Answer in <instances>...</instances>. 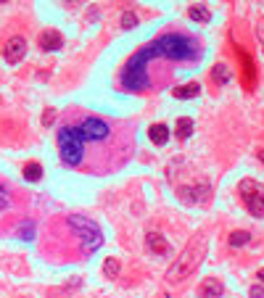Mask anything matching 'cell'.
Instances as JSON below:
<instances>
[{
	"instance_id": "cell-15",
	"label": "cell",
	"mask_w": 264,
	"mask_h": 298,
	"mask_svg": "<svg viewBox=\"0 0 264 298\" xmlns=\"http://www.w3.org/2000/svg\"><path fill=\"white\" fill-rule=\"evenodd\" d=\"M188 14H190L193 21H198V24H209V21H212V14H209V11H206L203 6H190Z\"/></svg>"
},
{
	"instance_id": "cell-4",
	"label": "cell",
	"mask_w": 264,
	"mask_h": 298,
	"mask_svg": "<svg viewBox=\"0 0 264 298\" xmlns=\"http://www.w3.org/2000/svg\"><path fill=\"white\" fill-rule=\"evenodd\" d=\"M69 227L79 235L85 251H98L100 248L103 232H100V227H98L95 219H90V216H85V214H72L69 216Z\"/></svg>"
},
{
	"instance_id": "cell-7",
	"label": "cell",
	"mask_w": 264,
	"mask_h": 298,
	"mask_svg": "<svg viewBox=\"0 0 264 298\" xmlns=\"http://www.w3.org/2000/svg\"><path fill=\"white\" fill-rule=\"evenodd\" d=\"M3 55L8 64H21V58L27 55V40L16 34V37H11L6 45H3Z\"/></svg>"
},
{
	"instance_id": "cell-23",
	"label": "cell",
	"mask_w": 264,
	"mask_h": 298,
	"mask_svg": "<svg viewBox=\"0 0 264 298\" xmlns=\"http://www.w3.org/2000/svg\"><path fill=\"white\" fill-rule=\"evenodd\" d=\"M251 298H264V288H261V285H254V288H251Z\"/></svg>"
},
{
	"instance_id": "cell-9",
	"label": "cell",
	"mask_w": 264,
	"mask_h": 298,
	"mask_svg": "<svg viewBox=\"0 0 264 298\" xmlns=\"http://www.w3.org/2000/svg\"><path fill=\"white\" fill-rule=\"evenodd\" d=\"M209 196V185H196V188H180V198L185 203H198Z\"/></svg>"
},
{
	"instance_id": "cell-6",
	"label": "cell",
	"mask_w": 264,
	"mask_h": 298,
	"mask_svg": "<svg viewBox=\"0 0 264 298\" xmlns=\"http://www.w3.org/2000/svg\"><path fill=\"white\" fill-rule=\"evenodd\" d=\"M77 130H79V135H82V140H106V137L111 135V127L98 116L82 119V124H79Z\"/></svg>"
},
{
	"instance_id": "cell-11",
	"label": "cell",
	"mask_w": 264,
	"mask_h": 298,
	"mask_svg": "<svg viewBox=\"0 0 264 298\" xmlns=\"http://www.w3.org/2000/svg\"><path fill=\"white\" fill-rule=\"evenodd\" d=\"M201 93V85L198 82H188V85H180L172 90V95H175L177 100H190V98H198Z\"/></svg>"
},
{
	"instance_id": "cell-20",
	"label": "cell",
	"mask_w": 264,
	"mask_h": 298,
	"mask_svg": "<svg viewBox=\"0 0 264 298\" xmlns=\"http://www.w3.org/2000/svg\"><path fill=\"white\" fill-rule=\"evenodd\" d=\"M132 27H137V16L132 11H124L122 14V29H132Z\"/></svg>"
},
{
	"instance_id": "cell-2",
	"label": "cell",
	"mask_w": 264,
	"mask_h": 298,
	"mask_svg": "<svg viewBox=\"0 0 264 298\" xmlns=\"http://www.w3.org/2000/svg\"><path fill=\"white\" fill-rule=\"evenodd\" d=\"M203 254H206V237L201 235V237H196V240H193V243H190L185 251H182V256H177V259H175V264L169 267L167 277H169L172 282L182 280L185 274H190L193 269H196V267L201 264Z\"/></svg>"
},
{
	"instance_id": "cell-13",
	"label": "cell",
	"mask_w": 264,
	"mask_h": 298,
	"mask_svg": "<svg viewBox=\"0 0 264 298\" xmlns=\"http://www.w3.org/2000/svg\"><path fill=\"white\" fill-rule=\"evenodd\" d=\"M148 137H151L153 145H164L169 140V127L167 124H151L148 127Z\"/></svg>"
},
{
	"instance_id": "cell-21",
	"label": "cell",
	"mask_w": 264,
	"mask_h": 298,
	"mask_svg": "<svg viewBox=\"0 0 264 298\" xmlns=\"http://www.w3.org/2000/svg\"><path fill=\"white\" fill-rule=\"evenodd\" d=\"M19 235H21V237H24V240H32V237H34V224H32L29 219H27L24 224H21V227H19Z\"/></svg>"
},
{
	"instance_id": "cell-3",
	"label": "cell",
	"mask_w": 264,
	"mask_h": 298,
	"mask_svg": "<svg viewBox=\"0 0 264 298\" xmlns=\"http://www.w3.org/2000/svg\"><path fill=\"white\" fill-rule=\"evenodd\" d=\"M59 148H61V161L66 166H79V161L85 156V140L77 127L59 130Z\"/></svg>"
},
{
	"instance_id": "cell-5",
	"label": "cell",
	"mask_w": 264,
	"mask_h": 298,
	"mask_svg": "<svg viewBox=\"0 0 264 298\" xmlns=\"http://www.w3.org/2000/svg\"><path fill=\"white\" fill-rule=\"evenodd\" d=\"M240 196H243L248 211L264 219V185L256 180H243L240 182Z\"/></svg>"
},
{
	"instance_id": "cell-18",
	"label": "cell",
	"mask_w": 264,
	"mask_h": 298,
	"mask_svg": "<svg viewBox=\"0 0 264 298\" xmlns=\"http://www.w3.org/2000/svg\"><path fill=\"white\" fill-rule=\"evenodd\" d=\"M212 74H214V79H217L220 85H227V82H230V69H227L225 64H217Z\"/></svg>"
},
{
	"instance_id": "cell-10",
	"label": "cell",
	"mask_w": 264,
	"mask_h": 298,
	"mask_svg": "<svg viewBox=\"0 0 264 298\" xmlns=\"http://www.w3.org/2000/svg\"><path fill=\"white\" fill-rule=\"evenodd\" d=\"M148 248L153 251L156 256H167L169 254V243L164 240V235H159V232H148Z\"/></svg>"
},
{
	"instance_id": "cell-1",
	"label": "cell",
	"mask_w": 264,
	"mask_h": 298,
	"mask_svg": "<svg viewBox=\"0 0 264 298\" xmlns=\"http://www.w3.org/2000/svg\"><path fill=\"white\" fill-rule=\"evenodd\" d=\"M137 55L148 64L151 58H167V61H190L198 55V48H196V40L185 37L180 32H169V34H162L156 37L153 42H148L145 48L137 50Z\"/></svg>"
},
{
	"instance_id": "cell-12",
	"label": "cell",
	"mask_w": 264,
	"mask_h": 298,
	"mask_svg": "<svg viewBox=\"0 0 264 298\" xmlns=\"http://www.w3.org/2000/svg\"><path fill=\"white\" fill-rule=\"evenodd\" d=\"M222 293H225V285L217 280V277L203 280V285H201V295H203V298H220Z\"/></svg>"
},
{
	"instance_id": "cell-19",
	"label": "cell",
	"mask_w": 264,
	"mask_h": 298,
	"mask_svg": "<svg viewBox=\"0 0 264 298\" xmlns=\"http://www.w3.org/2000/svg\"><path fill=\"white\" fill-rule=\"evenodd\" d=\"M248 240H251V235H248L246 230H238V232L230 235V246H233V248H240V246H246Z\"/></svg>"
},
{
	"instance_id": "cell-22",
	"label": "cell",
	"mask_w": 264,
	"mask_h": 298,
	"mask_svg": "<svg viewBox=\"0 0 264 298\" xmlns=\"http://www.w3.org/2000/svg\"><path fill=\"white\" fill-rule=\"evenodd\" d=\"M8 206H11V196H8L6 188H0V211H6Z\"/></svg>"
},
{
	"instance_id": "cell-16",
	"label": "cell",
	"mask_w": 264,
	"mask_h": 298,
	"mask_svg": "<svg viewBox=\"0 0 264 298\" xmlns=\"http://www.w3.org/2000/svg\"><path fill=\"white\" fill-rule=\"evenodd\" d=\"M40 177H42V166L34 164V161H29V164L24 166V180H27V182H37Z\"/></svg>"
},
{
	"instance_id": "cell-14",
	"label": "cell",
	"mask_w": 264,
	"mask_h": 298,
	"mask_svg": "<svg viewBox=\"0 0 264 298\" xmlns=\"http://www.w3.org/2000/svg\"><path fill=\"white\" fill-rule=\"evenodd\" d=\"M175 130H177V137H180V140H188V137L193 135V119L180 116L177 124H175Z\"/></svg>"
},
{
	"instance_id": "cell-26",
	"label": "cell",
	"mask_w": 264,
	"mask_h": 298,
	"mask_svg": "<svg viewBox=\"0 0 264 298\" xmlns=\"http://www.w3.org/2000/svg\"><path fill=\"white\" fill-rule=\"evenodd\" d=\"M256 156H259V161H261V164H264V151H259V153H256Z\"/></svg>"
},
{
	"instance_id": "cell-17",
	"label": "cell",
	"mask_w": 264,
	"mask_h": 298,
	"mask_svg": "<svg viewBox=\"0 0 264 298\" xmlns=\"http://www.w3.org/2000/svg\"><path fill=\"white\" fill-rule=\"evenodd\" d=\"M119 272H122V264H119V261L117 259H106V261H103V274H106V277H119Z\"/></svg>"
},
{
	"instance_id": "cell-8",
	"label": "cell",
	"mask_w": 264,
	"mask_h": 298,
	"mask_svg": "<svg viewBox=\"0 0 264 298\" xmlns=\"http://www.w3.org/2000/svg\"><path fill=\"white\" fill-rule=\"evenodd\" d=\"M37 42H40V50L53 53V50H59L64 45V37H61V32H56V29H45V32H40Z\"/></svg>"
},
{
	"instance_id": "cell-24",
	"label": "cell",
	"mask_w": 264,
	"mask_h": 298,
	"mask_svg": "<svg viewBox=\"0 0 264 298\" xmlns=\"http://www.w3.org/2000/svg\"><path fill=\"white\" fill-rule=\"evenodd\" d=\"M53 116H56V111H53V108H48V113H45V119H42V124H50V122H53Z\"/></svg>"
},
{
	"instance_id": "cell-25",
	"label": "cell",
	"mask_w": 264,
	"mask_h": 298,
	"mask_svg": "<svg viewBox=\"0 0 264 298\" xmlns=\"http://www.w3.org/2000/svg\"><path fill=\"white\" fill-rule=\"evenodd\" d=\"M256 277H259V280L264 282V269H259V274H256Z\"/></svg>"
}]
</instances>
